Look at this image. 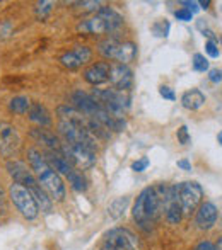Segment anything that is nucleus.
I'll list each match as a JSON object with an SVG mask.
<instances>
[{"mask_svg": "<svg viewBox=\"0 0 222 250\" xmlns=\"http://www.w3.org/2000/svg\"><path fill=\"white\" fill-rule=\"evenodd\" d=\"M67 181H69L70 188H72L75 192H86L87 191L86 175H84L80 170H77V168H72V170L69 172V175H67Z\"/></svg>", "mask_w": 222, "mask_h": 250, "instance_id": "24", "label": "nucleus"}, {"mask_svg": "<svg viewBox=\"0 0 222 250\" xmlns=\"http://www.w3.org/2000/svg\"><path fill=\"white\" fill-rule=\"evenodd\" d=\"M176 165H178V167L181 168V170H185V172L192 170V164H190L186 158H181V160H178V162H176Z\"/></svg>", "mask_w": 222, "mask_h": 250, "instance_id": "38", "label": "nucleus"}, {"mask_svg": "<svg viewBox=\"0 0 222 250\" xmlns=\"http://www.w3.org/2000/svg\"><path fill=\"white\" fill-rule=\"evenodd\" d=\"M7 192H9L10 203L14 204L17 213H19L24 220L34 221L40 216V208H38L36 199L33 198V194H31L24 186L17 184V182H10L9 188H7Z\"/></svg>", "mask_w": 222, "mask_h": 250, "instance_id": "6", "label": "nucleus"}, {"mask_svg": "<svg viewBox=\"0 0 222 250\" xmlns=\"http://www.w3.org/2000/svg\"><path fill=\"white\" fill-rule=\"evenodd\" d=\"M216 250H222V237L217 240V244H216Z\"/></svg>", "mask_w": 222, "mask_h": 250, "instance_id": "41", "label": "nucleus"}, {"mask_svg": "<svg viewBox=\"0 0 222 250\" xmlns=\"http://www.w3.org/2000/svg\"><path fill=\"white\" fill-rule=\"evenodd\" d=\"M219 41H221V46H222V38H221V40H219Z\"/></svg>", "mask_w": 222, "mask_h": 250, "instance_id": "43", "label": "nucleus"}, {"mask_svg": "<svg viewBox=\"0 0 222 250\" xmlns=\"http://www.w3.org/2000/svg\"><path fill=\"white\" fill-rule=\"evenodd\" d=\"M168 184L157 182V184L147 186L137 196L132 208V216L140 230L152 231L157 221L164 216V204L168 196Z\"/></svg>", "mask_w": 222, "mask_h": 250, "instance_id": "1", "label": "nucleus"}, {"mask_svg": "<svg viewBox=\"0 0 222 250\" xmlns=\"http://www.w3.org/2000/svg\"><path fill=\"white\" fill-rule=\"evenodd\" d=\"M217 218H219V209L216 204L210 201H203L195 211V227L202 231L212 230L217 223Z\"/></svg>", "mask_w": 222, "mask_h": 250, "instance_id": "15", "label": "nucleus"}, {"mask_svg": "<svg viewBox=\"0 0 222 250\" xmlns=\"http://www.w3.org/2000/svg\"><path fill=\"white\" fill-rule=\"evenodd\" d=\"M192 66L195 72H209L210 70V65H209V60L205 58V55H202V53H195L192 58Z\"/></svg>", "mask_w": 222, "mask_h": 250, "instance_id": "28", "label": "nucleus"}, {"mask_svg": "<svg viewBox=\"0 0 222 250\" xmlns=\"http://www.w3.org/2000/svg\"><path fill=\"white\" fill-rule=\"evenodd\" d=\"M29 136L48 151H60L62 150L63 142L55 135L53 131H50V129H47V128H40V126L31 128Z\"/></svg>", "mask_w": 222, "mask_h": 250, "instance_id": "18", "label": "nucleus"}, {"mask_svg": "<svg viewBox=\"0 0 222 250\" xmlns=\"http://www.w3.org/2000/svg\"><path fill=\"white\" fill-rule=\"evenodd\" d=\"M159 94H161V97H163V99H168V101H176V94H174V90H173L171 87H168V85H161V87H159Z\"/></svg>", "mask_w": 222, "mask_h": 250, "instance_id": "34", "label": "nucleus"}, {"mask_svg": "<svg viewBox=\"0 0 222 250\" xmlns=\"http://www.w3.org/2000/svg\"><path fill=\"white\" fill-rule=\"evenodd\" d=\"M7 172L12 177V182H17V184L24 186L27 191L33 194V198L36 199L38 208L43 213H50L53 209V201L50 199V196L45 192V189L40 186L36 175L33 174V170L29 168V165H26L24 162L19 160H9L7 162Z\"/></svg>", "mask_w": 222, "mask_h": 250, "instance_id": "3", "label": "nucleus"}, {"mask_svg": "<svg viewBox=\"0 0 222 250\" xmlns=\"http://www.w3.org/2000/svg\"><path fill=\"white\" fill-rule=\"evenodd\" d=\"M123 16L113 7H101L96 14L77 24V31L82 34H111L116 36L123 27Z\"/></svg>", "mask_w": 222, "mask_h": 250, "instance_id": "4", "label": "nucleus"}, {"mask_svg": "<svg viewBox=\"0 0 222 250\" xmlns=\"http://www.w3.org/2000/svg\"><path fill=\"white\" fill-rule=\"evenodd\" d=\"M178 194L183 216H192V213H195L200 204L203 203V189L195 181H185L178 184Z\"/></svg>", "mask_w": 222, "mask_h": 250, "instance_id": "10", "label": "nucleus"}, {"mask_svg": "<svg viewBox=\"0 0 222 250\" xmlns=\"http://www.w3.org/2000/svg\"><path fill=\"white\" fill-rule=\"evenodd\" d=\"M98 51L104 60H111L116 62L118 65H126L135 62L139 50L137 44L132 41H120L116 36H110L106 40H101L98 43Z\"/></svg>", "mask_w": 222, "mask_h": 250, "instance_id": "5", "label": "nucleus"}, {"mask_svg": "<svg viewBox=\"0 0 222 250\" xmlns=\"http://www.w3.org/2000/svg\"><path fill=\"white\" fill-rule=\"evenodd\" d=\"M164 218L169 225H179L183 220V209L179 203L178 184H171L168 188L166 204H164Z\"/></svg>", "mask_w": 222, "mask_h": 250, "instance_id": "14", "label": "nucleus"}, {"mask_svg": "<svg viewBox=\"0 0 222 250\" xmlns=\"http://www.w3.org/2000/svg\"><path fill=\"white\" fill-rule=\"evenodd\" d=\"M75 5V10H79V12L82 14H96L98 10L101 9V2H96V0H87V2H75L74 3Z\"/></svg>", "mask_w": 222, "mask_h": 250, "instance_id": "27", "label": "nucleus"}, {"mask_svg": "<svg viewBox=\"0 0 222 250\" xmlns=\"http://www.w3.org/2000/svg\"><path fill=\"white\" fill-rule=\"evenodd\" d=\"M99 250H116L115 247H111L110 244H106V242H103V245L99 247Z\"/></svg>", "mask_w": 222, "mask_h": 250, "instance_id": "40", "label": "nucleus"}, {"mask_svg": "<svg viewBox=\"0 0 222 250\" xmlns=\"http://www.w3.org/2000/svg\"><path fill=\"white\" fill-rule=\"evenodd\" d=\"M43 157H45V160L48 162V165H50L51 168L56 172L58 175H69V172L72 170V165L69 164V160H67L65 157L62 155V151H48V150H45V153H43Z\"/></svg>", "mask_w": 222, "mask_h": 250, "instance_id": "20", "label": "nucleus"}, {"mask_svg": "<svg viewBox=\"0 0 222 250\" xmlns=\"http://www.w3.org/2000/svg\"><path fill=\"white\" fill-rule=\"evenodd\" d=\"M58 133L63 138V142L69 143H77V145L87 146L93 151H98V142L99 140L86 128V126H79V125H72V123L67 121H58Z\"/></svg>", "mask_w": 222, "mask_h": 250, "instance_id": "8", "label": "nucleus"}, {"mask_svg": "<svg viewBox=\"0 0 222 250\" xmlns=\"http://www.w3.org/2000/svg\"><path fill=\"white\" fill-rule=\"evenodd\" d=\"M91 96L98 104L116 118H125V112L130 107V94L116 89H94Z\"/></svg>", "mask_w": 222, "mask_h": 250, "instance_id": "7", "label": "nucleus"}, {"mask_svg": "<svg viewBox=\"0 0 222 250\" xmlns=\"http://www.w3.org/2000/svg\"><path fill=\"white\" fill-rule=\"evenodd\" d=\"M130 206V196H122V198H116L113 199L110 204H108V216L111 220H120L123 214L126 213Z\"/></svg>", "mask_w": 222, "mask_h": 250, "instance_id": "23", "label": "nucleus"}, {"mask_svg": "<svg viewBox=\"0 0 222 250\" xmlns=\"http://www.w3.org/2000/svg\"><path fill=\"white\" fill-rule=\"evenodd\" d=\"M91 58H93V50H91L89 46L79 44V46H74L72 50L63 53L58 58V62L63 68L79 70V68H82L84 65H87V63L91 62Z\"/></svg>", "mask_w": 222, "mask_h": 250, "instance_id": "13", "label": "nucleus"}, {"mask_svg": "<svg viewBox=\"0 0 222 250\" xmlns=\"http://www.w3.org/2000/svg\"><path fill=\"white\" fill-rule=\"evenodd\" d=\"M53 2H48V0H43V2H38L36 7H34V14H36V17L40 21H45L48 16H50V12L53 10Z\"/></svg>", "mask_w": 222, "mask_h": 250, "instance_id": "29", "label": "nucleus"}, {"mask_svg": "<svg viewBox=\"0 0 222 250\" xmlns=\"http://www.w3.org/2000/svg\"><path fill=\"white\" fill-rule=\"evenodd\" d=\"M70 101H72L74 107H75L77 111L82 112L84 116H87V118H93V116L98 112V109H99L98 101L94 99L91 94L82 92V90H75V92H72Z\"/></svg>", "mask_w": 222, "mask_h": 250, "instance_id": "19", "label": "nucleus"}, {"mask_svg": "<svg viewBox=\"0 0 222 250\" xmlns=\"http://www.w3.org/2000/svg\"><path fill=\"white\" fill-rule=\"evenodd\" d=\"M62 155L69 160V164L72 165L74 168H82V170H87L91 168L94 164H96V151H93L87 146L77 145V143H69L63 142L62 143Z\"/></svg>", "mask_w": 222, "mask_h": 250, "instance_id": "9", "label": "nucleus"}, {"mask_svg": "<svg viewBox=\"0 0 222 250\" xmlns=\"http://www.w3.org/2000/svg\"><path fill=\"white\" fill-rule=\"evenodd\" d=\"M27 164H29V168L33 170V174L36 175L40 186L50 196L51 201L60 203V201L65 199V184H63L62 177L48 165V162L45 160L43 153L40 150H27Z\"/></svg>", "mask_w": 222, "mask_h": 250, "instance_id": "2", "label": "nucleus"}, {"mask_svg": "<svg viewBox=\"0 0 222 250\" xmlns=\"http://www.w3.org/2000/svg\"><path fill=\"white\" fill-rule=\"evenodd\" d=\"M149 158L147 157H140L139 160H135L132 164V170L133 172H144V170H147V167H149Z\"/></svg>", "mask_w": 222, "mask_h": 250, "instance_id": "32", "label": "nucleus"}, {"mask_svg": "<svg viewBox=\"0 0 222 250\" xmlns=\"http://www.w3.org/2000/svg\"><path fill=\"white\" fill-rule=\"evenodd\" d=\"M174 17L178 21H183V22H190V21L193 19V14L190 12V10H186L185 7H183V9H178L174 12Z\"/></svg>", "mask_w": 222, "mask_h": 250, "instance_id": "33", "label": "nucleus"}, {"mask_svg": "<svg viewBox=\"0 0 222 250\" xmlns=\"http://www.w3.org/2000/svg\"><path fill=\"white\" fill-rule=\"evenodd\" d=\"M193 250H216V244H212L210 240H202L193 247Z\"/></svg>", "mask_w": 222, "mask_h": 250, "instance_id": "36", "label": "nucleus"}, {"mask_svg": "<svg viewBox=\"0 0 222 250\" xmlns=\"http://www.w3.org/2000/svg\"><path fill=\"white\" fill-rule=\"evenodd\" d=\"M217 142H219V145H222V129L219 131V135H217Z\"/></svg>", "mask_w": 222, "mask_h": 250, "instance_id": "42", "label": "nucleus"}, {"mask_svg": "<svg viewBox=\"0 0 222 250\" xmlns=\"http://www.w3.org/2000/svg\"><path fill=\"white\" fill-rule=\"evenodd\" d=\"M110 82L113 89L130 92V89L133 87V72L130 70V66L115 63L110 70Z\"/></svg>", "mask_w": 222, "mask_h": 250, "instance_id": "16", "label": "nucleus"}, {"mask_svg": "<svg viewBox=\"0 0 222 250\" xmlns=\"http://www.w3.org/2000/svg\"><path fill=\"white\" fill-rule=\"evenodd\" d=\"M33 102L29 101V97L26 96H16L12 97L9 102V111L14 112V114H19V116H24L29 112V107Z\"/></svg>", "mask_w": 222, "mask_h": 250, "instance_id": "25", "label": "nucleus"}, {"mask_svg": "<svg viewBox=\"0 0 222 250\" xmlns=\"http://www.w3.org/2000/svg\"><path fill=\"white\" fill-rule=\"evenodd\" d=\"M110 70H111L110 62H96L84 70L82 77L87 83L98 87V85H101V83L110 82Z\"/></svg>", "mask_w": 222, "mask_h": 250, "instance_id": "17", "label": "nucleus"}, {"mask_svg": "<svg viewBox=\"0 0 222 250\" xmlns=\"http://www.w3.org/2000/svg\"><path fill=\"white\" fill-rule=\"evenodd\" d=\"M27 118L31 123H36L40 128H47L51 125V114L47 109V105H43L41 102H33L27 112Z\"/></svg>", "mask_w": 222, "mask_h": 250, "instance_id": "21", "label": "nucleus"}, {"mask_svg": "<svg viewBox=\"0 0 222 250\" xmlns=\"http://www.w3.org/2000/svg\"><path fill=\"white\" fill-rule=\"evenodd\" d=\"M205 94L198 89H192V90H186L185 94L181 96V105L188 111H197L200 109L203 104H205Z\"/></svg>", "mask_w": 222, "mask_h": 250, "instance_id": "22", "label": "nucleus"}, {"mask_svg": "<svg viewBox=\"0 0 222 250\" xmlns=\"http://www.w3.org/2000/svg\"><path fill=\"white\" fill-rule=\"evenodd\" d=\"M210 0H202V2H198V5H200V9H209V5H210Z\"/></svg>", "mask_w": 222, "mask_h": 250, "instance_id": "39", "label": "nucleus"}, {"mask_svg": "<svg viewBox=\"0 0 222 250\" xmlns=\"http://www.w3.org/2000/svg\"><path fill=\"white\" fill-rule=\"evenodd\" d=\"M205 53L210 56V58H219V56H221L219 43H214V41H207V43H205Z\"/></svg>", "mask_w": 222, "mask_h": 250, "instance_id": "31", "label": "nucleus"}, {"mask_svg": "<svg viewBox=\"0 0 222 250\" xmlns=\"http://www.w3.org/2000/svg\"><path fill=\"white\" fill-rule=\"evenodd\" d=\"M176 138H178V143H181L183 146L190 145L192 143V136H190V131H188V126H179L178 131H176Z\"/></svg>", "mask_w": 222, "mask_h": 250, "instance_id": "30", "label": "nucleus"}, {"mask_svg": "<svg viewBox=\"0 0 222 250\" xmlns=\"http://www.w3.org/2000/svg\"><path fill=\"white\" fill-rule=\"evenodd\" d=\"M104 242L110 244L116 250H140V244L137 235L128 228L116 227L104 235Z\"/></svg>", "mask_w": 222, "mask_h": 250, "instance_id": "11", "label": "nucleus"}, {"mask_svg": "<svg viewBox=\"0 0 222 250\" xmlns=\"http://www.w3.org/2000/svg\"><path fill=\"white\" fill-rule=\"evenodd\" d=\"M181 5H185L186 10H190L192 14H197L200 10L198 7V2H181Z\"/></svg>", "mask_w": 222, "mask_h": 250, "instance_id": "37", "label": "nucleus"}, {"mask_svg": "<svg viewBox=\"0 0 222 250\" xmlns=\"http://www.w3.org/2000/svg\"><path fill=\"white\" fill-rule=\"evenodd\" d=\"M209 80L212 83H221L222 82V70L219 68H212V70H209Z\"/></svg>", "mask_w": 222, "mask_h": 250, "instance_id": "35", "label": "nucleus"}, {"mask_svg": "<svg viewBox=\"0 0 222 250\" xmlns=\"http://www.w3.org/2000/svg\"><path fill=\"white\" fill-rule=\"evenodd\" d=\"M169 29H171V24L166 19L156 21V22L150 26V31L156 38H168L169 36Z\"/></svg>", "mask_w": 222, "mask_h": 250, "instance_id": "26", "label": "nucleus"}, {"mask_svg": "<svg viewBox=\"0 0 222 250\" xmlns=\"http://www.w3.org/2000/svg\"><path fill=\"white\" fill-rule=\"evenodd\" d=\"M21 148V136L17 128L7 121H0V155L10 158Z\"/></svg>", "mask_w": 222, "mask_h": 250, "instance_id": "12", "label": "nucleus"}]
</instances>
